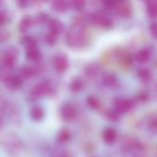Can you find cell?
<instances>
[{
    "instance_id": "obj_1",
    "label": "cell",
    "mask_w": 157,
    "mask_h": 157,
    "mask_svg": "<svg viewBox=\"0 0 157 157\" xmlns=\"http://www.w3.org/2000/svg\"><path fill=\"white\" fill-rule=\"evenodd\" d=\"M66 43L72 48H82L88 43V33L85 26L75 23L67 31Z\"/></svg>"
},
{
    "instance_id": "obj_2",
    "label": "cell",
    "mask_w": 157,
    "mask_h": 157,
    "mask_svg": "<svg viewBox=\"0 0 157 157\" xmlns=\"http://www.w3.org/2000/svg\"><path fill=\"white\" fill-rule=\"evenodd\" d=\"M17 50L14 47L7 48L2 55V64L4 67H12L17 59Z\"/></svg>"
},
{
    "instance_id": "obj_3",
    "label": "cell",
    "mask_w": 157,
    "mask_h": 157,
    "mask_svg": "<svg viewBox=\"0 0 157 157\" xmlns=\"http://www.w3.org/2000/svg\"><path fill=\"white\" fill-rule=\"evenodd\" d=\"M90 22L100 27H109L112 24L111 20L107 16L100 13L90 14Z\"/></svg>"
},
{
    "instance_id": "obj_4",
    "label": "cell",
    "mask_w": 157,
    "mask_h": 157,
    "mask_svg": "<svg viewBox=\"0 0 157 157\" xmlns=\"http://www.w3.org/2000/svg\"><path fill=\"white\" fill-rule=\"evenodd\" d=\"M114 105H115V109L120 114L121 113H124L126 111H128L131 108H132V101L124 98H118L115 99L114 101Z\"/></svg>"
},
{
    "instance_id": "obj_5",
    "label": "cell",
    "mask_w": 157,
    "mask_h": 157,
    "mask_svg": "<svg viewBox=\"0 0 157 157\" xmlns=\"http://www.w3.org/2000/svg\"><path fill=\"white\" fill-rule=\"evenodd\" d=\"M50 90H51V86L47 82H40L34 86L31 91V95L34 98H39L49 93Z\"/></svg>"
},
{
    "instance_id": "obj_6",
    "label": "cell",
    "mask_w": 157,
    "mask_h": 157,
    "mask_svg": "<svg viewBox=\"0 0 157 157\" xmlns=\"http://www.w3.org/2000/svg\"><path fill=\"white\" fill-rule=\"evenodd\" d=\"M115 8L118 14L123 17H128L132 14V6L128 2H120L115 4Z\"/></svg>"
},
{
    "instance_id": "obj_7",
    "label": "cell",
    "mask_w": 157,
    "mask_h": 157,
    "mask_svg": "<svg viewBox=\"0 0 157 157\" xmlns=\"http://www.w3.org/2000/svg\"><path fill=\"white\" fill-rule=\"evenodd\" d=\"M53 66L57 72H64L68 67V61L63 55H56L53 60Z\"/></svg>"
},
{
    "instance_id": "obj_8",
    "label": "cell",
    "mask_w": 157,
    "mask_h": 157,
    "mask_svg": "<svg viewBox=\"0 0 157 157\" xmlns=\"http://www.w3.org/2000/svg\"><path fill=\"white\" fill-rule=\"evenodd\" d=\"M5 82H6V86L12 89H17L22 85L21 79L17 75H7L5 78Z\"/></svg>"
},
{
    "instance_id": "obj_9",
    "label": "cell",
    "mask_w": 157,
    "mask_h": 157,
    "mask_svg": "<svg viewBox=\"0 0 157 157\" xmlns=\"http://www.w3.org/2000/svg\"><path fill=\"white\" fill-rule=\"evenodd\" d=\"M49 23V27H50V31L55 35L59 34L60 32L63 31V23L57 19V18H52V19H49L48 21Z\"/></svg>"
},
{
    "instance_id": "obj_10",
    "label": "cell",
    "mask_w": 157,
    "mask_h": 157,
    "mask_svg": "<svg viewBox=\"0 0 157 157\" xmlns=\"http://www.w3.org/2000/svg\"><path fill=\"white\" fill-rule=\"evenodd\" d=\"M76 115L75 108L71 104H66L62 108V116L65 120H72Z\"/></svg>"
},
{
    "instance_id": "obj_11",
    "label": "cell",
    "mask_w": 157,
    "mask_h": 157,
    "mask_svg": "<svg viewBox=\"0 0 157 157\" xmlns=\"http://www.w3.org/2000/svg\"><path fill=\"white\" fill-rule=\"evenodd\" d=\"M99 70H100L99 65L98 63H92L88 64L86 67L85 73H86V75L88 78H94V77H96L98 75Z\"/></svg>"
},
{
    "instance_id": "obj_12",
    "label": "cell",
    "mask_w": 157,
    "mask_h": 157,
    "mask_svg": "<svg viewBox=\"0 0 157 157\" xmlns=\"http://www.w3.org/2000/svg\"><path fill=\"white\" fill-rule=\"evenodd\" d=\"M151 56V51L147 48L139 50L135 54V59L140 63H145L149 60Z\"/></svg>"
},
{
    "instance_id": "obj_13",
    "label": "cell",
    "mask_w": 157,
    "mask_h": 157,
    "mask_svg": "<svg viewBox=\"0 0 157 157\" xmlns=\"http://www.w3.org/2000/svg\"><path fill=\"white\" fill-rule=\"evenodd\" d=\"M38 72V69L34 65H25L21 68L20 74L24 78H30L34 76Z\"/></svg>"
},
{
    "instance_id": "obj_14",
    "label": "cell",
    "mask_w": 157,
    "mask_h": 157,
    "mask_svg": "<svg viewBox=\"0 0 157 157\" xmlns=\"http://www.w3.org/2000/svg\"><path fill=\"white\" fill-rule=\"evenodd\" d=\"M117 138V132L112 128H108L103 132V140L107 144H112Z\"/></svg>"
},
{
    "instance_id": "obj_15",
    "label": "cell",
    "mask_w": 157,
    "mask_h": 157,
    "mask_svg": "<svg viewBox=\"0 0 157 157\" xmlns=\"http://www.w3.org/2000/svg\"><path fill=\"white\" fill-rule=\"evenodd\" d=\"M52 7L58 12H63V11L67 10V8L69 7V3L66 1H63V0L53 1L52 3Z\"/></svg>"
},
{
    "instance_id": "obj_16",
    "label": "cell",
    "mask_w": 157,
    "mask_h": 157,
    "mask_svg": "<svg viewBox=\"0 0 157 157\" xmlns=\"http://www.w3.org/2000/svg\"><path fill=\"white\" fill-rule=\"evenodd\" d=\"M21 42L27 48V50L37 47V40L32 36H25V37H23V39L21 40Z\"/></svg>"
},
{
    "instance_id": "obj_17",
    "label": "cell",
    "mask_w": 157,
    "mask_h": 157,
    "mask_svg": "<svg viewBox=\"0 0 157 157\" xmlns=\"http://www.w3.org/2000/svg\"><path fill=\"white\" fill-rule=\"evenodd\" d=\"M44 116V111L43 109L40 108V107H33L31 109H30V117L32 120L34 121H40L43 118Z\"/></svg>"
},
{
    "instance_id": "obj_18",
    "label": "cell",
    "mask_w": 157,
    "mask_h": 157,
    "mask_svg": "<svg viewBox=\"0 0 157 157\" xmlns=\"http://www.w3.org/2000/svg\"><path fill=\"white\" fill-rule=\"evenodd\" d=\"M33 23V18L30 17V16H25L22 17L21 21H20V24H19V29L21 31H25L27 29H29L31 25Z\"/></svg>"
},
{
    "instance_id": "obj_19",
    "label": "cell",
    "mask_w": 157,
    "mask_h": 157,
    "mask_svg": "<svg viewBox=\"0 0 157 157\" xmlns=\"http://www.w3.org/2000/svg\"><path fill=\"white\" fill-rule=\"evenodd\" d=\"M84 86H85V82L80 77H76L75 79H74L71 84V89L75 92L82 90L84 88Z\"/></svg>"
},
{
    "instance_id": "obj_20",
    "label": "cell",
    "mask_w": 157,
    "mask_h": 157,
    "mask_svg": "<svg viewBox=\"0 0 157 157\" xmlns=\"http://www.w3.org/2000/svg\"><path fill=\"white\" fill-rule=\"evenodd\" d=\"M27 58L30 61H37L40 56V52L39 51V49L36 47V48H32V49H29L27 50Z\"/></svg>"
},
{
    "instance_id": "obj_21",
    "label": "cell",
    "mask_w": 157,
    "mask_h": 157,
    "mask_svg": "<svg viewBox=\"0 0 157 157\" xmlns=\"http://www.w3.org/2000/svg\"><path fill=\"white\" fill-rule=\"evenodd\" d=\"M147 13L150 17H155L157 14V3L156 1L152 0L147 2V7H146Z\"/></svg>"
},
{
    "instance_id": "obj_22",
    "label": "cell",
    "mask_w": 157,
    "mask_h": 157,
    "mask_svg": "<svg viewBox=\"0 0 157 157\" xmlns=\"http://www.w3.org/2000/svg\"><path fill=\"white\" fill-rule=\"evenodd\" d=\"M86 103H87V105L89 106V108L94 109H98V108L99 107V105H100L99 99H98V98L94 97V96L88 97V98H86Z\"/></svg>"
},
{
    "instance_id": "obj_23",
    "label": "cell",
    "mask_w": 157,
    "mask_h": 157,
    "mask_svg": "<svg viewBox=\"0 0 157 157\" xmlns=\"http://www.w3.org/2000/svg\"><path fill=\"white\" fill-rule=\"evenodd\" d=\"M103 81L108 86H112L116 82V76L112 73H107L103 75Z\"/></svg>"
},
{
    "instance_id": "obj_24",
    "label": "cell",
    "mask_w": 157,
    "mask_h": 157,
    "mask_svg": "<svg viewBox=\"0 0 157 157\" xmlns=\"http://www.w3.org/2000/svg\"><path fill=\"white\" fill-rule=\"evenodd\" d=\"M138 75L140 76V78L142 80L147 81V80H149L151 78V72L146 68H141L138 71Z\"/></svg>"
},
{
    "instance_id": "obj_25",
    "label": "cell",
    "mask_w": 157,
    "mask_h": 157,
    "mask_svg": "<svg viewBox=\"0 0 157 157\" xmlns=\"http://www.w3.org/2000/svg\"><path fill=\"white\" fill-rule=\"evenodd\" d=\"M85 5H86V2L84 0H74V1L69 2V6H71L73 8L77 9V10L82 9L85 6Z\"/></svg>"
},
{
    "instance_id": "obj_26",
    "label": "cell",
    "mask_w": 157,
    "mask_h": 157,
    "mask_svg": "<svg viewBox=\"0 0 157 157\" xmlns=\"http://www.w3.org/2000/svg\"><path fill=\"white\" fill-rule=\"evenodd\" d=\"M69 137H70V134H69V132L67 130H62L59 134H58V140L59 142L61 143H65L69 140Z\"/></svg>"
},
{
    "instance_id": "obj_27",
    "label": "cell",
    "mask_w": 157,
    "mask_h": 157,
    "mask_svg": "<svg viewBox=\"0 0 157 157\" xmlns=\"http://www.w3.org/2000/svg\"><path fill=\"white\" fill-rule=\"evenodd\" d=\"M107 116L110 121H118L120 118V113L116 110V109H109L107 112Z\"/></svg>"
},
{
    "instance_id": "obj_28",
    "label": "cell",
    "mask_w": 157,
    "mask_h": 157,
    "mask_svg": "<svg viewBox=\"0 0 157 157\" xmlns=\"http://www.w3.org/2000/svg\"><path fill=\"white\" fill-rule=\"evenodd\" d=\"M52 157H71V155L67 152V151H65V150H56V151H54L53 152V154H52Z\"/></svg>"
},
{
    "instance_id": "obj_29",
    "label": "cell",
    "mask_w": 157,
    "mask_h": 157,
    "mask_svg": "<svg viewBox=\"0 0 157 157\" xmlns=\"http://www.w3.org/2000/svg\"><path fill=\"white\" fill-rule=\"evenodd\" d=\"M55 39H56V35L53 34V33H52L51 31H49V33L46 34V36H45V40L50 45H52L55 41Z\"/></svg>"
},
{
    "instance_id": "obj_30",
    "label": "cell",
    "mask_w": 157,
    "mask_h": 157,
    "mask_svg": "<svg viewBox=\"0 0 157 157\" xmlns=\"http://www.w3.org/2000/svg\"><path fill=\"white\" fill-rule=\"evenodd\" d=\"M37 20H38V22L39 23H44V22H46L47 20L49 21V19H48V16H46V14H44V13H40V14H39L38 16H37V18H36Z\"/></svg>"
},
{
    "instance_id": "obj_31",
    "label": "cell",
    "mask_w": 157,
    "mask_h": 157,
    "mask_svg": "<svg viewBox=\"0 0 157 157\" xmlns=\"http://www.w3.org/2000/svg\"><path fill=\"white\" fill-rule=\"evenodd\" d=\"M6 21V15L4 12L0 11V25H3Z\"/></svg>"
},
{
    "instance_id": "obj_32",
    "label": "cell",
    "mask_w": 157,
    "mask_h": 157,
    "mask_svg": "<svg viewBox=\"0 0 157 157\" xmlns=\"http://www.w3.org/2000/svg\"><path fill=\"white\" fill-rule=\"evenodd\" d=\"M151 32H152V34H153V36L155 38L156 37V24L155 23H154L153 25H152V27H151Z\"/></svg>"
},
{
    "instance_id": "obj_33",
    "label": "cell",
    "mask_w": 157,
    "mask_h": 157,
    "mask_svg": "<svg viewBox=\"0 0 157 157\" xmlns=\"http://www.w3.org/2000/svg\"><path fill=\"white\" fill-rule=\"evenodd\" d=\"M2 126H3V120H2V118L0 117V129L2 128Z\"/></svg>"
}]
</instances>
